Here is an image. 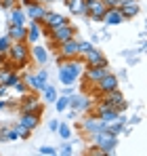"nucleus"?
<instances>
[{
	"label": "nucleus",
	"mask_w": 147,
	"mask_h": 156,
	"mask_svg": "<svg viewBox=\"0 0 147 156\" xmlns=\"http://www.w3.org/2000/svg\"><path fill=\"white\" fill-rule=\"evenodd\" d=\"M6 57L11 63H15V68H25L29 63L32 49L25 40H15V42H11V49L6 51Z\"/></svg>",
	"instance_id": "f257e3e1"
},
{
	"label": "nucleus",
	"mask_w": 147,
	"mask_h": 156,
	"mask_svg": "<svg viewBox=\"0 0 147 156\" xmlns=\"http://www.w3.org/2000/svg\"><path fill=\"white\" fill-rule=\"evenodd\" d=\"M82 68H84V63H82V59H78V57L67 59L65 63H61V66H59V80H61V84H63V87L74 84V82L80 78V74H82Z\"/></svg>",
	"instance_id": "f03ea898"
},
{
	"label": "nucleus",
	"mask_w": 147,
	"mask_h": 156,
	"mask_svg": "<svg viewBox=\"0 0 147 156\" xmlns=\"http://www.w3.org/2000/svg\"><path fill=\"white\" fill-rule=\"evenodd\" d=\"M91 139H93L95 148L99 150V154H114V150L118 148V137L107 135V133H105V129L93 133V135H91Z\"/></svg>",
	"instance_id": "7ed1b4c3"
},
{
	"label": "nucleus",
	"mask_w": 147,
	"mask_h": 156,
	"mask_svg": "<svg viewBox=\"0 0 147 156\" xmlns=\"http://www.w3.org/2000/svg\"><path fill=\"white\" fill-rule=\"evenodd\" d=\"M46 38H50L53 49H57V44H61V42L70 40V38H76V27H74L70 21H67V23H61V26H57V27H50Z\"/></svg>",
	"instance_id": "20e7f679"
},
{
	"label": "nucleus",
	"mask_w": 147,
	"mask_h": 156,
	"mask_svg": "<svg viewBox=\"0 0 147 156\" xmlns=\"http://www.w3.org/2000/svg\"><path fill=\"white\" fill-rule=\"evenodd\" d=\"M44 110V104L38 99L36 93H25L21 95V101H19V112H34V114H42Z\"/></svg>",
	"instance_id": "39448f33"
},
{
	"label": "nucleus",
	"mask_w": 147,
	"mask_h": 156,
	"mask_svg": "<svg viewBox=\"0 0 147 156\" xmlns=\"http://www.w3.org/2000/svg\"><path fill=\"white\" fill-rule=\"evenodd\" d=\"M99 99H103L105 104L114 105L118 112H124V110L128 108V101L124 99V95L118 91V89H114V91H109V93H101V97H99Z\"/></svg>",
	"instance_id": "423d86ee"
},
{
	"label": "nucleus",
	"mask_w": 147,
	"mask_h": 156,
	"mask_svg": "<svg viewBox=\"0 0 147 156\" xmlns=\"http://www.w3.org/2000/svg\"><path fill=\"white\" fill-rule=\"evenodd\" d=\"M82 63L86 68H91V66H107V59L103 57V53L99 51L97 47H91L88 51L82 53Z\"/></svg>",
	"instance_id": "0eeeda50"
},
{
	"label": "nucleus",
	"mask_w": 147,
	"mask_h": 156,
	"mask_svg": "<svg viewBox=\"0 0 147 156\" xmlns=\"http://www.w3.org/2000/svg\"><path fill=\"white\" fill-rule=\"evenodd\" d=\"M114 89H118V76L111 74V72H107L103 78H99L97 82H95L97 95H101V93H109V91H114Z\"/></svg>",
	"instance_id": "6e6552de"
},
{
	"label": "nucleus",
	"mask_w": 147,
	"mask_h": 156,
	"mask_svg": "<svg viewBox=\"0 0 147 156\" xmlns=\"http://www.w3.org/2000/svg\"><path fill=\"white\" fill-rule=\"evenodd\" d=\"M23 11H25V17H27L29 21H42L49 9H46V4H42V2H32V4L23 6Z\"/></svg>",
	"instance_id": "1a4fd4ad"
},
{
	"label": "nucleus",
	"mask_w": 147,
	"mask_h": 156,
	"mask_svg": "<svg viewBox=\"0 0 147 156\" xmlns=\"http://www.w3.org/2000/svg\"><path fill=\"white\" fill-rule=\"evenodd\" d=\"M105 127H107V122H103L95 114H88V118H84V120L80 122V129L84 131V133H88V135H93V133H97V131H103Z\"/></svg>",
	"instance_id": "9d476101"
},
{
	"label": "nucleus",
	"mask_w": 147,
	"mask_h": 156,
	"mask_svg": "<svg viewBox=\"0 0 147 156\" xmlns=\"http://www.w3.org/2000/svg\"><path fill=\"white\" fill-rule=\"evenodd\" d=\"M57 49H59V57L65 59V61L74 59V57H80V53H78V40L76 38H70V40L57 44Z\"/></svg>",
	"instance_id": "9b49d317"
},
{
	"label": "nucleus",
	"mask_w": 147,
	"mask_h": 156,
	"mask_svg": "<svg viewBox=\"0 0 147 156\" xmlns=\"http://www.w3.org/2000/svg\"><path fill=\"white\" fill-rule=\"evenodd\" d=\"M70 108L76 110V112H91L93 108V101L86 97V95H70Z\"/></svg>",
	"instance_id": "f8f14e48"
},
{
	"label": "nucleus",
	"mask_w": 147,
	"mask_h": 156,
	"mask_svg": "<svg viewBox=\"0 0 147 156\" xmlns=\"http://www.w3.org/2000/svg\"><path fill=\"white\" fill-rule=\"evenodd\" d=\"M42 23L50 30V27H57V26H61V23H67V17H65L63 13L46 11V15H44V19H42Z\"/></svg>",
	"instance_id": "ddd939ff"
},
{
	"label": "nucleus",
	"mask_w": 147,
	"mask_h": 156,
	"mask_svg": "<svg viewBox=\"0 0 147 156\" xmlns=\"http://www.w3.org/2000/svg\"><path fill=\"white\" fill-rule=\"evenodd\" d=\"M107 72H109V68H107V66H91V68H86L84 76H86V80H88L91 84H95L99 78H103Z\"/></svg>",
	"instance_id": "4468645a"
},
{
	"label": "nucleus",
	"mask_w": 147,
	"mask_h": 156,
	"mask_svg": "<svg viewBox=\"0 0 147 156\" xmlns=\"http://www.w3.org/2000/svg\"><path fill=\"white\" fill-rule=\"evenodd\" d=\"M42 36V23L40 21H32V26L27 27V36H25V42L27 44H36Z\"/></svg>",
	"instance_id": "2eb2a0df"
},
{
	"label": "nucleus",
	"mask_w": 147,
	"mask_h": 156,
	"mask_svg": "<svg viewBox=\"0 0 147 156\" xmlns=\"http://www.w3.org/2000/svg\"><path fill=\"white\" fill-rule=\"evenodd\" d=\"M19 125H23L25 129L34 131L40 125V114H34V112H23L21 118H19Z\"/></svg>",
	"instance_id": "dca6fc26"
},
{
	"label": "nucleus",
	"mask_w": 147,
	"mask_h": 156,
	"mask_svg": "<svg viewBox=\"0 0 147 156\" xmlns=\"http://www.w3.org/2000/svg\"><path fill=\"white\" fill-rule=\"evenodd\" d=\"M120 13H122L124 21H126V19H132V17H137V15L141 13V4H139V0H132V2H128V4L120 6Z\"/></svg>",
	"instance_id": "f3484780"
},
{
	"label": "nucleus",
	"mask_w": 147,
	"mask_h": 156,
	"mask_svg": "<svg viewBox=\"0 0 147 156\" xmlns=\"http://www.w3.org/2000/svg\"><path fill=\"white\" fill-rule=\"evenodd\" d=\"M122 21H124V17L120 13V6L118 9H107L105 15H103V23H107V26H118Z\"/></svg>",
	"instance_id": "a211bd4d"
},
{
	"label": "nucleus",
	"mask_w": 147,
	"mask_h": 156,
	"mask_svg": "<svg viewBox=\"0 0 147 156\" xmlns=\"http://www.w3.org/2000/svg\"><path fill=\"white\" fill-rule=\"evenodd\" d=\"M25 11L17 4V6H13V9H9V21L11 23H15V26H25Z\"/></svg>",
	"instance_id": "6ab92c4d"
},
{
	"label": "nucleus",
	"mask_w": 147,
	"mask_h": 156,
	"mask_svg": "<svg viewBox=\"0 0 147 156\" xmlns=\"http://www.w3.org/2000/svg\"><path fill=\"white\" fill-rule=\"evenodd\" d=\"M6 36H9L13 42H15V40H25V36H27V26H15V23H11Z\"/></svg>",
	"instance_id": "aec40b11"
},
{
	"label": "nucleus",
	"mask_w": 147,
	"mask_h": 156,
	"mask_svg": "<svg viewBox=\"0 0 147 156\" xmlns=\"http://www.w3.org/2000/svg\"><path fill=\"white\" fill-rule=\"evenodd\" d=\"M63 4L70 9V13H74V15H86L84 0H63Z\"/></svg>",
	"instance_id": "412c9836"
},
{
	"label": "nucleus",
	"mask_w": 147,
	"mask_h": 156,
	"mask_svg": "<svg viewBox=\"0 0 147 156\" xmlns=\"http://www.w3.org/2000/svg\"><path fill=\"white\" fill-rule=\"evenodd\" d=\"M32 57H34V61H36L38 66H46V61H49V51H46L44 47H32Z\"/></svg>",
	"instance_id": "4be33fe9"
},
{
	"label": "nucleus",
	"mask_w": 147,
	"mask_h": 156,
	"mask_svg": "<svg viewBox=\"0 0 147 156\" xmlns=\"http://www.w3.org/2000/svg\"><path fill=\"white\" fill-rule=\"evenodd\" d=\"M42 93H44V101H49V104H55V99L59 97V95H57V89L50 87V84H44V87H42Z\"/></svg>",
	"instance_id": "5701e85b"
},
{
	"label": "nucleus",
	"mask_w": 147,
	"mask_h": 156,
	"mask_svg": "<svg viewBox=\"0 0 147 156\" xmlns=\"http://www.w3.org/2000/svg\"><path fill=\"white\" fill-rule=\"evenodd\" d=\"M55 105H57L59 112H65V110L70 108V95H61V97H57V99H55Z\"/></svg>",
	"instance_id": "b1692460"
},
{
	"label": "nucleus",
	"mask_w": 147,
	"mask_h": 156,
	"mask_svg": "<svg viewBox=\"0 0 147 156\" xmlns=\"http://www.w3.org/2000/svg\"><path fill=\"white\" fill-rule=\"evenodd\" d=\"M23 80H25V84H27L32 91H40V84H38V78H36V74H27Z\"/></svg>",
	"instance_id": "393cba45"
},
{
	"label": "nucleus",
	"mask_w": 147,
	"mask_h": 156,
	"mask_svg": "<svg viewBox=\"0 0 147 156\" xmlns=\"http://www.w3.org/2000/svg\"><path fill=\"white\" fill-rule=\"evenodd\" d=\"M57 131H59V135H61V139H63V141H67V139L72 137V131H70V127H67L65 122H59Z\"/></svg>",
	"instance_id": "a878e982"
},
{
	"label": "nucleus",
	"mask_w": 147,
	"mask_h": 156,
	"mask_svg": "<svg viewBox=\"0 0 147 156\" xmlns=\"http://www.w3.org/2000/svg\"><path fill=\"white\" fill-rule=\"evenodd\" d=\"M13 89H15L17 93H21V95H25V93H29V87L25 84V80H21V78H19V80H17V82L13 84Z\"/></svg>",
	"instance_id": "bb28decb"
},
{
	"label": "nucleus",
	"mask_w": 147,
	"mask_h": 156,
	"mask_svg": "<svg viewBox=\"0 0 147 156\" xmlns=\"http://www.w3.org/2000/svg\"><path fill=\"white\" fill-rule=\"evenodd\" d=\"M11 42H13V40H11V38L4 34V36L0 38V53H4V55H6V51L11 49Z\"/></svg>",
	"instance_id": "cd10ccee"
},
{
	"label": "nucleus",
	"mask_w": 147,
	"mask_h": 156,
	"mask_svg": "<svg viewBox=\"0 0 147 156\" xmlns=\"http://www.w3.org/2000/svg\"><path fill=\"white\" fill-rule=\"evenodd\" d=\"M36 78H38V84H40V91H42V87H44V84H49V72H46V70H42V72H38V74H36Z\"/></svg>",
	"instance_id": "c85d7f7f"
},
{
	"label": "nucleus",
	"mask_w": 147,
	"mask_h": 156,
	"mask_svg": "<svg viewBox=\"0 0 147 156\" xmlns=\"http://www.w3.org/2000/svg\"><path fill=\"white\" fill-rule=\"evenodd\" d=\"M15 131H17V135H19L21 139H27V137H29V129H25L23 125H19V122H17V127H15Z\"/></svg>",
	"instance_id": "c756f323"
},
{
	"label": "nucleus",
	"mask_w": 147,
	"mask_h": 156,
	"mask_svg": "<svg viewBox=\"0 0 147 156\" xmlns=\"http://www.w3.org/2000/svg\"><path fill=\"white\" fill-rule=\"evenodd\" d=\"M17 4H19V0H0V9H4V11H9Z\"/></svg>",
	"instance_id": "7c9ffc66"
},
{
	"label": "nucleus",
	"mask_w": 147,
	"mask_h": 156,
	"mask_svg": "<svg viewBox=\"0 0 147 156\" xmlns=\"http://www.w3.org/2000/svg\"><path fill=\"white\" fill-rule=\"evenodd\" d=\"M9 133H11L9 127H0V141H11L9 139Z\"/></svg>",
	"instance_id": "2f4dec72"
},
{
	"label": "nucleus",
	"mask_w": 147,
	"mask_h": 156,
	"mask_svg": "<svg viewBox=\"0 0 147 156\" xmlns=\"http://www.w3.org/2000/svg\"><path fill=\"white\" fill-rule=\"evenodd\" d=\"M40 154H49V156H53V154H57V150L53 148V146H42L40 150H38Z\"/></svg>",
	"instance_id": "473e14b6"
},
{
	"label": "nucleus",
	"mask_w": 147,
	"mask_h": 156,
	"mask_svg": "<svg viewBox=\"0 0 147 156\" xmlns=\"http://www.w3.org/2000/svg\"><path fill=\"white\" fill-rule=\"evenodd\" d=\"M105 4V9H118L120 6V0H101Z\"/></svg>",
	"instance_id": "72a5a7b5"
},
{
	"label": "nucleus",
	"mask_w": 147,
	"mask_h": 156,
	"mask_svg": "<svg viewBox=\"0 0 147 156\" xmlns=\"http://www.w3.org/2000/svg\"><path fill=\"white\" fill-rule=\"evenodd\" d=\"M57 152H59V154H63V156H70L74 150H72V146H70V144H63V148H61V150H57Z\"/></svg>",
	"instance_id": "f704fd0d"
},
{
	"label": "nucleus",
	"mask_w": 147,
	"mask_h": 156,
	"mask_svg": "<svg viewBox=\"0 0 147 156\" xmlns=\"http://www.w3.org/2000/svg\"><path fill=\"white\" fill-rule=\"evenodd\" d=\"M9 91H11V89H9V87H6V84H0V99H4V97H6V93H9Z\"/></svg>",
	"instance_id": "c9c22d12"
},
{
	"label": "nucleus",
	"mask_w": 147,
	"mask_h": 156,
	"mask_svg": "<svg viewBox=\"0 0 147 156\" xmlns=\"http://www.w3.org/2000/svg\"><path fill=\"white\" fill-rule=\"evenodd\" d=\"M57 127H59V122H57V120H50V122H49V129L50 131H57Z\"/></svg>",
	"instance_id": "e433bc0d"
},
{
	"label": "nucleus",
	"mask_w": 147,
	"mask_h": 156,
	"mask_svg": "<svg viewBox=\"0 0 147 156\" xmlns=\"http://www.w3.org/2000/svg\"><path fill=\"white\" fill-rule=\"evenodd\" d=\"M4 108H11V101H4V99H0V110H4Z\"/></svg>",
	"instance_id": "4c0bfd02"
},
{
	"label": "nucleus",
	"mask_w": 147,
	"mask_h": 156,
	"mask_svg": "<svg viewBox=\"0 0 147 156\" xmlns=\"http://www.w3.org/2000/svg\"><path fill=\"white\" fill-rule=\"evenodd\" d=\"M32 2H36V0H21V6H27V4H32Z\"/></svg>",
	"instance_id": "58836bf2"
},
{
	"label": "nucleus",
	"mask_w": 147,
	"mask_h": 156,
	"mask_svg": "<svg viewBox=\"0 0 147 156\" xmlns=\"http://www.w3.org/2000/svg\"><path fill=\"white\" fill-rule=\"evenodd\" d=\"M36 2H42V4H50V2H55V0H36Z\"/></svg>",
	"instance_id": "ea45409f"
}]
</instances>
